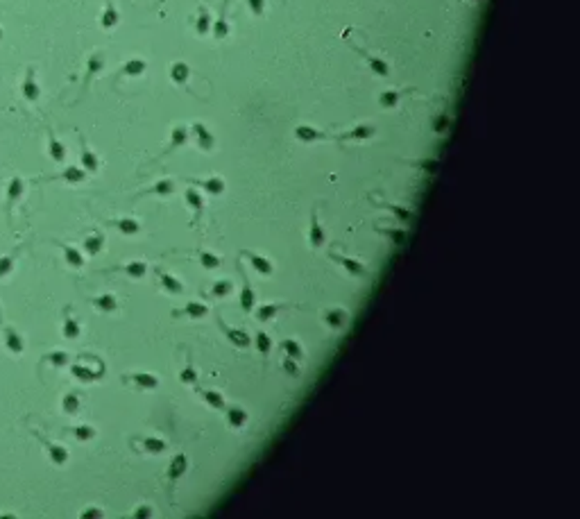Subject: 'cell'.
Listing matches in <instances>:
<instances>
[{"mask_svg": "<svg viewBox=\"0 0 580 519\" xmlns=\"http://www.w3.org/2000/svg\"><path fill=\"white\" fill-rule=\"evenodd\" d=\"M399 102V93L397 91H385L383 96H381V105L385 107H394Z\"/></svg>", "mask_w": 580, "mask_h": 519, "instance_id": "28", "label": "cell"}, {"mask_svg": "<svg viewBox=\"0 0 580 519\" xmlns=\"http://www.w3.org/2000/svg\"><path fill=\"white\" fill-rule=\"evenodd\" d=\"M247 3H250V7H252V12H254V14H259V16L263 14V10H265V3H263V0H247Z\"/></svg>", "mask_w": 580, "mask_h": 519, "instance_id": "34", "label": "cell"}, {"mask_svg": "<svg viewBox=\"0 0 580 519\" xmlns=\"http://www.w3.org/2000/svg\"><path fill=\"white\" fill-rule=\"evenodd\" d=\"M173 80L177 84H184L188 80V66L182 64V61H177V64L173 66Z\"/></svg>", "mask_w": 580, "mask_h": 519, "instance_id": "16", "label": "cell"}, {"mask_svg": "<svg viewBox=\"0 0 580 519\" xmlns=\"http://www.w3.org/2000/svg\"><path fill=\"white\" fill-rule=\"evenodd\" d=\"M175 315H182V318H193V320H200L206 315V306L204 304H197V302H188L186 309L182 311H175Z\"/></svg>", "mask_w": 580, "mask_h": 519, "instance_id": "3", "label": "cell"}, {"mask_svg": "<svg viewBox=\"0 0 580 519\" xmlns=\"http://www.w3.org/2000/svg\"><path fill=\"white\" fill-rule=\"evenodd\" d=\"M186 456L184 454H177L175 456V460H173V465H170V469H168V478L170 481H177L179 476H182L184 472H186Z\"/></svg>", "mask_w": 580, "mask_h": 519, "instance_id": "6", "label": "cell"}, {"mask_svg": "<svg viewBox=\"0 0 580 519\" xmlns=\"http://www.w3.org/2000/svg\"><path fill=\"white\" fill-rule=\"evenodd\" d=\"M227 32H229V25H227V19H224V14H222L218 21H215V25H213V34H215L218 39H222V37H227Z\"/></svg>", "mask_w": 580, "mask_h": 519, "instance_id": "25", "label": "cell"}, {"mask_svg": "<svg viewBox=\"0 0 580 519\" xmlns=\"http://www.w3.org/2000/svg\"><path fill=\"white\" fill-rule=\"evenodd\" d=\"M356 50H358V52H361V55H363V57H365V59H367V64H370V66H372V70H374V73H379V75H388V73H390L388 64H385V61H383V59H379V57L370 55V52H367V50H361V48H356Z\"/></svg>", "mask_w": 580, "mask_h": 519, "instance_id": "4", "label": "cell"}, {"mask_svg": "<svg viewBox=\"0 0 580 519\" xmlns=\"http://www.w3.org/2000/svg\"><path fill=\"white\" fill-rule=\"evenodd\" d=\"M247 256H250L252 265H254V268L259 270L261 274H270V272H272V263H270L268 259H263V256H259V254H247Z\"/></svg>", "mask_w": 580, "mask_h": 519, "instance_id": "11", "label": "cell"}, {"mask_svg": "<svg viewBox=\"0 0 580 519\" xmlns=\"http://www.w3.org/2000/svg\"><path fill=\"white\" fill-rule=\"evenodd\" d=\"M186 202L191 204V209L202 211V197H200V193H197L195 188H188V191H186Z\"/></svg>", "mask_w": 580, "mask_h": 519, "instance_id": "23", "label": "cell"}, {"mask_svg": "<svg viewBox=\"0 0 580 519\" xmlns=\"http://www.w3.org/2000/svg\"><path fill=\"white\" fill-rule=\"evenodd\" d=\"M218 324H220V327H222V331L227 333V336H229V340H231L233 345H238V347H247V345H250V336H247L245 331H236V329L227 327V324L222 322V318H218Z\"/></svg>", "mask_w": 580, "mask_h": 519, "instance_id": "1", "label": "cell"}, {"mask_svg": "<svg viewBox=\"0 0 580 519\" xmlns=\"http://www.w3.org/2000/svg\"><path fill=\"white\" fill-rule=\"evenodd\" d=\"M240 274H242V281H245L242 292H240V306H242V311H252L254 309V290H252V286H250V281H247L242 270H240Z\"/></svg>", "mask_w": 580, "mask_h": 519, "instance_id": "5", "label": "cell"}, {"mask_svg": "<svg viewBox=\"0 0 580 519\" xmlns=\"http://www.w3.org/2000/svg\"><path fill=\"white\" fill-rule=\"evenodd\" d=\"M229 290H231V283H229V281H220V283H215L213 295H227Z\"/></svg>", "mask_w": 580, "mask_h": 519, "instance_id": "31", "label": "cell"}, {"mask_svg": "<svg viewBox=\"0 0 580 519\" xmlns=\"http://www.w3.org/2000/svg\"><path fill=\"white\" fill-rule=\"evenodd\" d=\"M388 234H390V236H392L394 245H399V243L403 241V232H397V229H388Z\"/></svg>", "mask_w": 580, "mask_h": 519, "instance_id": "36", "label": "cell"}, {"mask_svg": "<svg viewBox=\"0 0 580 519\" xmlns=\"http://www.w3.org/2000/svg\"><path fill=\"white\" fill-rule=\"evenodd\" d=\"M392 211H394V213H397V215H401L403 220L408 218V211H406V209H399V206H392Z\"/></svg>", "mask_w": 580, "mask_h": 519, "instance_id": "38", "label": "cell"}, {"mask_svg": "<svg viewBox=\"0 0 580 519\" xmlns=\"http://www.w3.org/2000/svg\"><path fill=\"white\" fill-rule=\"evenodd\" d=\"M159 277H161V283L165 286V290H170V292H182L184 290V286H182V281H177L175 277H170V274H165V272H159Z\"/></svg>", "mask_w": 580, "mask_h": 519, "instance_id": "14", "label": "cell"}, {"mask_svg": "<svg viewBox=\"0 0 580 519\" xmlns=\"http://www.w3.org/2000/svg\"><path fill=\"white\" fill-rule=\"evenodd\" d=\"M143 68H145V64H143V61H132V64H129V73H134V75L141 73Z\"/></svg>", "mask_w": 580, "mask_h": 519, "instance_id": "37", "label": "cell"}, {"mask_svg": "<svg viewBox=\"0 0 580 519\" xmlns=\"http://www.w3.org/2000/svg\"><path fill=\"white\" fill-rule=\"evenodd\" d=\"M143 447H145L147 451H152V454H161V451L165 449V440H159V437H145V440H143Z\"/></svg>", "mask_w": 580, "mask_h": 519, "instance_id": "17", "label": "cell"}, {"mask_svg": "<svg viewBox=\"0 0 580 519\" xmlns=\"http://www.w3.org/2000/svg\"><path fill=\"white\" fill-rule=\"evenodd\" d=\"M193 129H195V134H197V138H200L202 147H204V150H211V147H213V136H211V134L206 132L204 125L195 123V125H193Z\"/></svg>", "mask_w": 580, "mask_h": 519, "instance_id": "9", "label": "cell"}, {"mask_svg": "<svg viewBox=\"0 0 580 519\" xmlns=\"http://www.w3.org/2000/svg\"><path fill=\"white\" fill-rule=\"evenodd\" d=\"M129 274H134V277H141V274H145V263H132L127 268Z\"/></svg>", "mask_w": 580, "mask_h": 519, "instance_id": "32", "label": "cell"}, {"mask_svg": "<svg viewBox=\"0 0 580 519\" xmlns=\"http://www.w3.org/2000/svg\"><path fill=\"white\" fill-rule=\"evenodd\" d=\"M274 313H277V306H272V304H265V306H261V309H256V318H259L261 322H268L270 318H274Z\"/></svg>", "mask_w": 580, "mask_h": 519, "instance_id": "22", "label": "cell"}, {"mask_svg": "<svg viewBox=\"0 0 580 519\" xmlns=\"http://www.w3.org/2000/svg\"><path fill=\"white\" fill-rule=\"evenodd\" d=\"M179 379H182V383H195L197 374H195V367H193V360H191V358H188V363H186V369L179 374Z\"/></svg>", "mask_w": 580, "mask_h": 519, "instance_id": "24", "label": "cell"}, {"mask_svg": "<svg viewBox=\"0 0 580 519\" xmlns=\"http://www.w3.org/2000/svg\"><path fill=\"white\" fill-rule=\"evenodd\" d=\"M283 349H286L288 356H290V358H295V360H302V358H304L302 347H299L295 340H286V342H283Z\"/></svg>", "mask_w": 580, "mask_h": 519, "instance_id": "19", "label": "cell"}, {"mask_svg": "<svg viewBox=\"0 0 580 519\" xmlns=\"http://www.w3.org/2000/svg\"><path fill=\"white\" fill-rule=\"evenodd\" d=\"M209 14H206V10L202 7V16H200V21H197V32L200 34H206L209 32Z\"/></svg>", "mask_w": 580, "mask_h": 519, "instance_id": "29", "label": "cell"}, {"mask_svg": "<svg viewBox=\"0 0 580 519\" xmlns=\"http://www.w3.org/2000/svg\"><path fill=\"white\" fill-rule=\"evenodd\" d=\"M120 229H123L125 234H134V232H138V225L134 223V220H123V223H120Z\"/></svg>", "mask_w": 580, "mask_h": 519, "instance_id": "33", "label": "cell"}, {"mask_svg": "<svg viewBox=\"0 0 580 519\" xmlns=\"http://www.w3.org/2000/svg\"><path fill=\"white\" fill-rule=\"evenodd\" d=\"M136 381L141 383L143 388H156V386H159L156 377H152V374H136Z\"/></svg>", "mask_w": 580, "mask_h": 519, "instance_id": "27", "label": "cell"}, {"mask_svg": "<svg viewBox=\"0 0 580 519\" xmlns=\"http://www.w3.org/2000/svg\"><path fill=\"white\" fill-rule=\"evenodd\" d=\"M200 263L204 265V268L213 270V268H220V259L213 254H209V252H200Z\"/></svg>", "mask_w": 580, "mask_h": 519, "instance_id": "21", "label": "cell"}, {"mask_svg": "<svg viewBox=\"0 0 580 519\" xmlns=\"http://www.w3.org/2000/svg\"><path fill=\"white\" fill-rule=\"evenodd\" d=\"M283 369H286V372H290V374H293V377H297V374H299L297 365H295V363H290V358H283Z\"/></svg>", "mask_w": 580, "mask_h": 519, "instance_id": "35", "label": "cell"}, {"mask_svg": "<svg viewBox=\"0 0 580 519\" xmlns=\"http://www.w3.org/2000/svg\"><path fill=\"white\" fill-rule=\"evenodd\" d=\"M326 320H329L331 327H343L345 320H347V315H345L343 309H334V311H329V313H326Z\"/></svg>", "mask_w": 580, "mask_h": 519, "instance_id": "18", "label": "cell"}, {"mask_svg": "<svg viewBox=\"0 0 580 519\" xmlns=\"http://www.w3.org/2000/svg\"><path fill=\"white\" fill-rule=\"evenodd\" d=\"M227 419H229L231 426L240 428V426H245V422H247V413H245V410H240V408H231L227 413Z\"/></svg>", "mask_w": 580, "mask_h": 519, "instance_id": "10", "label": "cell"}, {"mask_svg": "<svg viewBox=\"0 0 580 519\" xmlns=\"http://www.w3.org/2000/svg\"><path fill=\"white\" fill-rule=\"evenodd\" d=\"M334 259L338 261L340 265H343L347 272H352V274H363V265L358 263V261H352V259H345V256H338V254H334Z\"/></svg>", "mask_w": 580, "mask_h": 519, "instance_id": "12", "label": "cell"}, {"mask_svg": "<svg viewBox=\"0 0 580 519\" xmlns=\"http://www.w3.org/2000/svg\"><path fill=\"white\" fill-rule=\"evenodd\" d=\"M202 397H204V401L211 406V408H218V410L224 408V399L218 395V392H213V390H202Z\"/></svg>", "mask_w": 580, "mask_h": 519, "instance_id": "13", "label": "cell"}, {"mask_svg": "<svg viewBox=\"0 0 580 519\" xmlns=\"http://www.w3.org/2000/svg\"><path fill=\"white\" fill-rule=\"evenodd\" d=\"M295 134H297V138L299 141H322V138H326V134L324 132H317V129H313V127H306V125H302V127H297L295 129Z\"/></svg>", "mask_w": 580, "mask_h": 519, "instance_id": "7", "label": "cell"}, {"mask_svg": "<svg viewBox=\"0 0 580 519\" xmlns=\"http://www.w3.org/2000/svg\"><path fill=\"white\" fill-rule=\"evenodd\" d=\"M374 136V127H370V125H361V127H356L352 134H347V136L343 138H358V141H365V138Z\"/></svg>", "mask_w": 580, "mask_h": 519, "instance_id": "15", "label": "cell"}, {"mask_svg": "<svg viewBox=\"0 0 580 519\" xmlns=\"http://www.w3.org/2000/svg\"><path fill=\"white\" fill-rule=\"evenodd\" d=\"M256 347H259V351H261L263 356H268L270 347H272V340L268 338V333H263V331L256 333Z\"/></svg>", "mask_w": 580, "mask_h": 519, "instance_id": "20", "label": "cell"}, {"mask_svg": "<svg viewBox=\"0 0 580 519\" xmlns=\"http://www.w3.org/2000/svg\"><path fill=\"white\" fill-rule=\"evenodd\" d=\"M102 306H114V300H111V297H105V300H102Z\"/></svg>", "mask_w": 580, "mask_h": 519, "instance_id": "39", "label": "cell"}, {"mask_svg": "<svg viewBox=\"0 0 580 519\" xmlns=\"http://www.w3.org/2000/svg\"><path fill=\"white\" fill-rule=\"evenodd\" d=\"M175 191V182L173 179H163V182H159L154 186V193H159V195H170V193Z\"/></svg>", "mask_w": 580, "mask_h": 519, "instance_id": "26", "label": "cell"}, {"mask_svg": "<svg viewBox=\"0 0 580 519\" xmlns=\"http://www.w3.org/2000/svg\"><path fill=\"white\" fill-rule=\"evenodd\" d=\"M308 238H311V245H313V247H322V245H324V241H326L324 232H322L320 223H317V213H315V211H313V215H311V232H308Z\"/></svg>", "mask_w": 580, "mask_h": 519, "instance_id": "2", "label": "cell"}, {"mask_svg": "<svg viewBox=\"0 0 580 519\" xmlns=\"http://www.w3.org/2000/svg\"><path fill=\"white\" fill-rule=\"evenodd\" d=\"M186 141V129L184 127H175L173 129V147H177L179 143Z\"/></svg>", "mask_w": 580, "mask_h": 519, "instance_id": "30", "label": "cell"}, {"mask_svg": "<svg viewBox=\"0 0 580 519\" xmlns=\"http://www.w3.org/2000/svg\"><path fill=\"white\" fill-rule=\"evenodd\" d=\"M200 184L202 188H204L206 193H211V195H220V193L224 191V182L220 177H211V179H204V182H195Z\"/></svg>", "mask_w": 580, "mask_h": 519, "instance_id": "8", "label": "cell"}]
</instances>
